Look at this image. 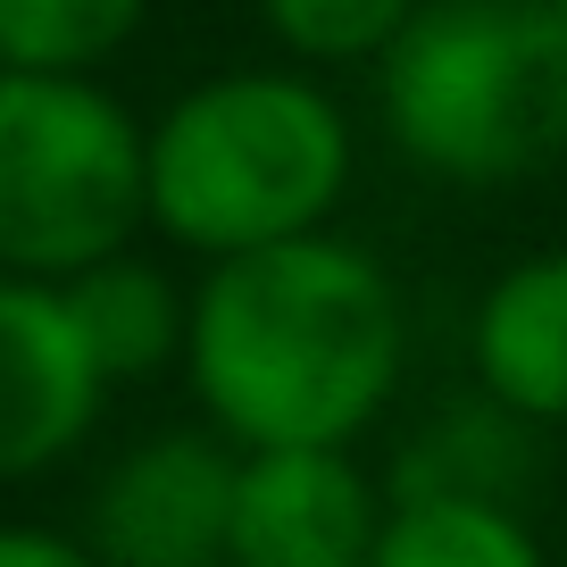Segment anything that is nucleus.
<instances>
[{"label":"nucleus","instance_id":"0eeeda50","mask_svg":"<svg viewBox=\"0 0 567 567\" xmlns=\"http://www.w3.org/2000/svg\"><path fill=\"white\" fill-rule=\"evenodd\" d=\"M234 443L209 434H159L125 451L92 501V559L101 567H193L226 550L234 501Z\"/></svg>","mask_w":567,"mask_h":567},{"label":"nucleus","instance_id":"7ed1b4c3","mask_svg":"<svg viewBox=\"0 0 567 567\" xmlns=\"http://www.w3.org/2000/svg\"><path fill=\"white\" fill-rule=\"evenodd\" d=\"M375 109L425 176H543L567 159V34L550 0H417L375 51Z\"/></svg>","mask_w":567,"mask_h":567},{"label":"nucleus","instance_id":"f03ea898","mask_svg":"<svg viewBox=\"0 0 567 567\" xmlns=\"http://www.w3.org/2000/svg\"><path fill=\"white\" fill-rule=\"evenodd\" d=\"M342 184L351 125L309 75H209L142 134V217L200 259L318 234Z\"/></svg>","mask_w":567,"mask_h":567},{"label":"nucleus","instance_id":"4468645a","mask_svg":"<svg viewBox=\"0 0 567 567\" xmlns=\"http://www.w3.org/2000/svg\"><path fill=\"white\" fill-rule=\"evenodd\" d=\"M0 567H101V559L51 526H0Z\"/></svg>","mask_w":567,"mask_h":567},{"label":"nucleus","instance_id":"1a4fd4ad","mask_svg":"<svg viewBox=\"0 0 567 567\" xmlns=\"http://www.w3.org/2000/svg\"><path fill=\"white\" fill-rule=\"evenodd\" d=\"M59 301H68L101 384H134V375H159L167 359H184V309L193 301L167 284V267L134 259V250H109V259L59 276Z\"/></svg>","mask_w":567,"mask_h":567},{"label":"nucleus","instance_id":"f8f14e48","mask_svg":"<svg viewBox=\"0 0 567 567\" xmlns=\"http://www.w3.org/2000/svg\"><path fill=\"white\" fill-rule=\"evenodd\" d=\"M151 0H0V68L84 75L142 34Z\"/></svg>","mask_w":567,"mask_h":567},{"label":"nucleus","instance_id":"f257e3e1","mask_svg":"<svg viewBox=\"0 0 567 567\" xmlns=\"http://www.w3.org/2000/svg\"><path fill=\"white\" fill-rule=\"evenodd\" d=\"M409 318L392 276L342 234L209 259L184 309V368L234 451L351 443L401 392Z\"/></svg>","mask_w":567,"mask_h":567},{"label":"nucleus","instance_id":"423d86ee","mask_svg":"<svg viewBox=\"0 0 567 567\" xmlns=\"http://www.w3.org/2000/svg\"><path fill=\"white\" fill-rule=\"evenodd\" d=\"M109 384L75 334L59 284L0 267V484L59 467L92 434Z\"/></svg>","mask_w":567,"mask_h":567},{"label":"nucleus","instance_id":"6e6552de","mask_svg":"<svg viewBox=\"0 0 567 567\" xmlns=\"http://www.w3.org/2000/svg\"><path fill=\"white\" fill-rule=\"evenodd\" d=\"M476 384L526 425H567V250L493 276L476 301Z\"/></svg>","mask_w":567,"mask_h":567},{"label":"nucleus","instance_id":"ddd939ff","mask_svg":"<svg viewBox=\"0 0 567 567\" xmlns=\"http://www.w3.org/2000/svg\"><path fill=\"white\" fill-rule=\"evenodd\" d=\"M409 9H417V0H259L267 34H276L292 59H309V68L375 59L392 34H401Z\"/></svg>","mask_w":567,"mask_h":567},{"label":"nucleus","instance_id":"2eb2a0df","mask_svg":"<svg viewBox=\"0 0 567 567\" xmlns=\"http://www.w3.org/2000/svg\"><path fill=\"white\" fill-rule=\"evenodd\" d=\"M550 18H559V34H567V0H550Z\"/></svg>","mask_w":567,"mask_h":567},{"label":"nucleus","instance_id":"39448f33","mask_svg":"<svg viewBox=\"0 0 567 567\" xmlns=\"http://www.w3.org/2000/svg\"><path fill=\"white\" fill-rule=\"evenodd\" d=\"M384 526L368 476L342 443H284L234 460L226 567H359Z\"/></svg>","mask_w":567,"mask_h":567},{"label":"nucleus","instance_id":"dca6fc26","mask_svg":"<svg viewBox=\"0 0 567 567\" xmlns=\"http://www.w3.org/2000/svg\"><path fill=\"white\" fill-rule=\"evenodd\" d=\"M193 567H226V559H193Z\"/></svg>","mask_w":567,"mask_h":567},{"label":"nucleus","instance_id":"20e7f679","mask_svg":"<svg viewBox=\"0 0 567 567\" xmlns=\"http://www.w3.org/2000/svg\"><path fill=\"white\" fill-rule=\"evenodd\" d=\"M142 226V125L92 75L0 68V267L75 276Z\"/></svg>","mask_w":567,"mask_h":567},{"label":"nucleus","instance_id":"9b49d317","mask_svg":"<svg viewBox=\"0 0 567 567\" xmlns=\"http://www.w3.org/2000/svg\"><path fill=\"white\" fill-rule=\"evenodd\" d=\"M359 567H543V543L501 501H392Z\"/></svg>","mask_w":567,"mask_h":567},{"label":"nucleus","instance_id":"9d476101","mask_svg":"<svg viewBox=\"0 0 567 567\" xmlns=\"http://www.w3.org/2000/svg\"><path fill=\"white\" fill-rule=\"evenodd\" d=\"M526 484V417L501 401H451L417 443H401V493L392 501H501L517 509Z\"/></svg>","mask_w":567,"mask_h":567}]
</instances>
